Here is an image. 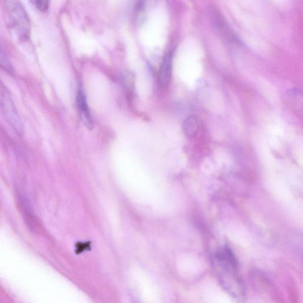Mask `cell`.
I'll list each match as a JSON object with an SVG mask.
<instances>
[{"instance_id": "cell-1", "label": "cell", "mask_w": 303, "mask_h": 303, "mask_svg": "<svg viewBox=\"0 0 303 303\" xmlns=\"http://www.w3.org/2000/svg\"><path fill=\"white\" fill-rule=\"evenodd\" d=\"M212 264L222 287L234 298L243 297V282L238 274L237 259L230 249L225 247L215 252Z\"/></svg>"}, {"instance_id": "cell-2", "label": "cell", "mask_w": 303, "mask_h": 303, "mask_svg": "<svg viewBox=\"0 0 303 303\" xmlns=\"http://www.w3.org/2000/svg\"><path fill=\"white\" fill-rule=\"evenodd\" d=\"M6 8L10 28L17 38L22 41L28 40L31 28L28 15L21 3L19 0H6Z\"/></svg>"}, {"instance_id": "cell-3", "label": "cell", "mask_w": 303, "mask_h": 303, "mask_svg": "<svg viewBox=\"0 0 303 303\" xmlns=\"http://www.w3.org/2000/svg\"><path fill=\"white\" fill-rule=\"evenodd\" d=\"M1 107L3 115L9 125L18 136H22L24 130L22 120L8 90L3 85L1 86Z\"/></svg>"}, {"instance_id": "cell-4", "label": "cell", "mask_w": 303, "mask_h": 303, "mask_svg": "<svg viewBox=\"0 0 303 303\" xmlns=\"http://www.w3.org/2000/svg\"><path fill=\"white\" fill-rule=\"evenodd\" d=\"M77 104L82 122L89 130L93 128V120L91 114L85 93L80 88L77 92Z\"/></svg>"}, {"instance_id": "cell-5", "label": "cell", "mask_w": 303, "mask_h": 303, "mask_svg": "<svg viewBox=\"0 0 303 303\" xmlns=\"http://www.w3.org/2000/svg\"><path fill=\"white\" fill-rule=\"evenodd\" d=\"M172 66H173V56L168 53L165 56L160 69L158 83L163 88H166L171 82L172 75Z\"/></svg>"}, {"instance_id": "cell-6", "label": "cell", "mask_w": 303, "mask_h": 303, "mask_svg": "<svg viewBox=\"0 0 303 303\" xmlns=\"http://www.w3.org/2000/svg\"><path fill=\"white\" fill-rule=\"evenodd\" d=\"M269 140L274 147H280L283 140V130L277 123H272L268 130Z\"/></svg>"}, {"instance_id": "cell-7", "label": "cell", "mask_w": 303, "mask_h": 303, "mask_svg": "<svg viewBox=\"0 0 303 303\" xmlns=\"http://www.w3.org/2000/svg\"><path fill=\"white\" fill-rule=\"evenodd\" d=\"M198 129H199V124L196 117L190 116L184 121L183 130L187 137L193 138L196 136Z\"/></svg>"}, {"instance_id": "cell-8", "label": "cell", "mask_w": 303, "mask_h": 303, "mask_svg": "<svg viewBox=\"0 0 303 303\" xmlns=\"http://www.w3.org/2000/svg\"><path fill=\"white\" fill-rule=\"evenodd\" d=\"M29 1L40 12H46L49 9V0H29Z\"/></svg>"}, {"instance_id": "cell-9", "label": "cell", "mask_w": 303, "mask_h": 303, "mask_svg": "<svg viewBox=\"0 0 303 303\" xmlns=\"http://www.w3.org/2000/svg\"><path fill=\"white\" fill-rule=\"evenodd\" d=\"M1 65L3 69L9 73H13V69L11 63L9 62L8 57L6 54L3 52V50H1Z\"/></svg>"}, {"instance_id": "cell-10", "label": "cell", "mask_w": 303, "mask_h": 303, "mask_svg": "<svg viewBox=\"0 0 303 303\" xmlns=\"http://www.w3.org/2000/svg\"><path fill=\"white\" fill-rule=\"evenodd\" d=\"M296 156L303 161V143H298L295 148Z\"/></svg>"}]
</instances>
